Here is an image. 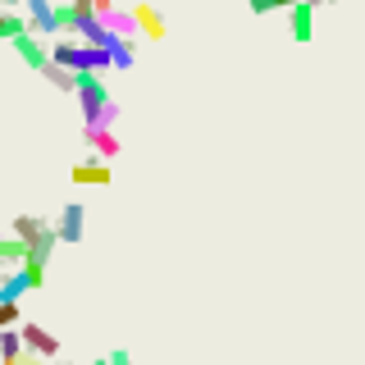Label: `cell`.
I'll return each mask as SVG.
<instances>
[{"instance_id": "cb8c5ba5", "label": "cell", "mask_w": 365, "mask_h": 365, "mask_svg": "<svg viewBox=\"0 0 365 365\" xmlns=\"http://www.w3.org/2000/svg\"><path fill=\"white\" fill-rule=\"evenodd\" d=\"M0 237H5V233H0Z\"/></svg>"}, {"instance_id": "8992f818", "label": "cell", "mask_w": 365, "mask_h": 365, "mask_svg": "<svg viewBox=\"0 0 365 365\" xmlns=\"http://www.w3.org/2000/svg\"><path fill=\"white\" fill-rule=\"evenodd\" d=\"M83 220H87V210L78 201H68L60 210V220H55V237L60 242H83Z\"/></svg>"}, {"instance_id": "5bb4252c", "label": "cell", "mask_w": 365, "mask_h": 365, "mask_svg": "<svg viewBox=\"0 0 365 365\" xmlns=\"http://www.w3.org/2000/svg\"><path fill=\"white\" fill-rule=\"evenodd\" d=\"M23 32H28V14H0V41H19Z\"/></svg>"}, {"instance_id": "5b68a950", "label": "cell", "mask_w": 365, "mask_h": 365, "mask_svg": "<svg viewBox=\"0 0 365 365\" xmlns=\"http://www.w3.org/2000/svg\"><path fill=\"white\" fill-rule=\"evenodd\" d=\"M14 51H19V60L28 64V68H37V73H46V68H51V41L32 37V32H23V37L14 41Z\"/></svg>"}, {"instance_id": "7402d4cb", "label": "cell", "mask_w": 365, "mask_h": 365, "mask_svg": "<svg viewBox=\"0 0 365 365\" xmlns=\"http://www.w3.org/2000/svg\"><path fill=\"white\" fill-rule=\"evenodd\" d=\"M0 365H28V361H0Z\"/></svg>"}, {"instance_id": "52a82bcc", "label": "cell", "mask_w": 365, "mask_h": 365, "mask_svg": "<svg viewBox=\"0 0 365 365\" xmlns=\"http://www.w3.org/2000/svg\"><path fill=\"white\" fill-rule=\"evenodd\" d=\"M288 28H292V41H302V46L315 37V5L311 0H302V5L288 9Z\"/></svg>"}, {"instance_id": "9a60e30c", "label": "cell", "mask_w": 365, "mask_h": 365, "mask_svg": "<svg viewBox=\"0 0 365 365\" xmlns=\"http://www.w3.org/2000/svg\"><path fill=\"white\" fill-rule=\"evenodd\" d=\"M46 83H51L55 91H68V96H73V91H78V78L73 73H68V68H60V64H51V68H46Z\"/></svg>"}, {"instance_id": "ba28073f", "label": "cell", "mask_w": 365, "mask_h": 365, "mask_svg": "<svg viewBox=\"0 0 365 365\" xmlns=\"http://www.w3.org/2000/svg\"><path fill=\"white\" fill-rule=\"evenodd\" d=\"M51 233H55V224L41 220V215H19V220H14V237L28 242V247H37L41 237H51Z\"/></svg>"}, {"instance_id": "7c38bea8", "label": "cell", "mask_w": 365, "mask_h": 365, "mask_svg": "<svg viewBox=\"0 0 365 365\" xmlns=\"http://www.w3.org/2000/svg\"><path fill=\"white\" fill-rule=\"evenodd\" d=\"M106 28L114 32V37H123V41H133V37H142V32H137V19H133V9H119V5H114V9H110V19H106Z\"/></svg>"}, {"instance_id": "6da1fadb", "label": "cell", "mask_w": 365, "mask_h": 365, "mask_svg": "<svg viewBox=\"0 0 365 365\" xmlns=\"http://www.w3.org/2000/svg\"><path fill=\"white\" fill-rule=\"evenodd\" d=\"M73 78H78V91H73V96H78V110H83V128H91V123L106 114V106L114 101L110 96V83L101 73H73Z\"/></svg>"}, {"instance_id": "9c48e42d", "label": "cell", "mask_w": 365, "mask_h": 365, "mask_svg": "<svg viewBox=\"0 0 365 365\" xmlns=\"http://www.w3.org/2000/svg\"><path fill=\"white\" fill-rule=\"evenodd\" d=\"M23 292H32L28 274H23V269H0V302H5V306H19Z\"/></svg>"}, {"instance_id": "ac0fdd59", "label": "cell", "mask_w": 365, "mask_h": 365, "mask_svg": "<svg viewBox=\"0 0 365 365\" xmlns=\"http://www.w3.org/2000/svg\"><path fill=\"white\" fill-rule=\"evenodd\" d=\"M9 329H19V306L0 302V334H9Z\"/></svg>"}, {"instance_id": "277c9868", "label": "cell", "mask_w": 365, "mask_h": 365, "mask_svg": "<svg viewBox=\"0 0 365 365\" xmlns=\"http://www.w3.org/2000/svg\"><path fill=\"white\" fill-rule=\"evenodd\" d=\"M133 19H137V32H142L146 41H165L169 23H165V14H160L151 0H137V5H133Z\"/></svg>"}, {"instance_id": "603a6c76", "label": "cell", "mask_w": 365, "mask_h": 365, "mask_svg": "<svg viewBox=\"0 0 365 365\" xmlns=\"http://www.w3.org/2000/svg\"><path fill=\"white\" fill-rule=\"evenodd\" d=\"M87 365H110V356H106V361H87Z\"/></svg>"}, {"instance_id": "3957f363", "label": "cell", "mask_w": 365, "mask_h": 365, "mask_svg": "<svg viewBox=\"0 0 365 365\" xmlns=\"http://www.w3.org/2000/svg\"><path fill=\"white\" fill-rule=\"evenodd\" d=\"M19 338H23L28 361H55L60 356V338H55L51 329H41V324H19Z\"/></svg>"}, {"instance_id": "d6986e66", "label": "cell", "mask_w": 365, "mask_h": 365, "mask_svg": "<svg viewBox=\"0 0 365 365\" xmlns=\"http://www.w3.org/2000/svg\"><path fill=\"white\" fill-rule=\"evenodd\" d=\"M110 365H133V356H128V351L119 347V351H110Z\"/></svg>"}, {"instance_id": "8fae6325", "label": "cell", "mask_w": 365, "mask_h": 365, "mask_svg": "<svg viewBox=\"0 0 365 365\" xmlns=\"http://www.w3.org/2000/svg\"><path fill=\"white\" fill-rule=\"evenodd\" d=\"M23 260H28V242H19L14 233L0 237V269H23Z\"/></svg>"}, {"instance_id": "2e32d148", "label": "cell", "mask_w": 365, "mask_h": 365, "mask_svg": "<svg viewBox=\"0 0 365 365\" xmlns=\"http://www.w3.org/2000/svg\"><path fill=\"white\" fill-rule=\"evenodd\" d=\"M73 9H78V14H91V19L106 23L110 9H114V0H73Z\"/></svg>"}, {"instance_id": "e0dca14e", "label": "cell", "mask_w": 365, "mask_h": 365, "mask_svg": "<svg viewBox=\"0 0 365 365\" xmlns=\"http://www.w3.org/2000/svg\"><path fill=\"white\" fill-rule=\"evenodd\" d=\"M302 0H251V14H274V9H292Z\"/></svg>"}, {"instance_id": "7a4b0ae2", "label": "cell", "mask_w": 365, "mask_h": 365, "mask_svg": "<svg viewBox=\"0 0 365 365\" xmlns=\"http://www.w3.org/2000/svg\"><path fill=\"white\" fill-rule=\"evenodd\" d=\"M55 0H28L23 5V14H28V32L41 41H60V14H55Z\"/></svg>"}, {"instance_id": "ffe728a7", "label": "cell", "mask_w": 365, "mask_h": 365, "mask_svg": "<svg viewBox=\"0 0 365 365\" xmlns=\"http://www.w3.org/2000/svg\"><path fill=\"white\" fill-rule=\"evenodd\" d=\"M19 5H28V0H0V14H14Z\"/></svg>"}, {"instance_id": "44dd1931", "label": "cell", "mask_w": 365, "mask_h": 365, "mask_svg": "<svg viewBox=\"0 0 365 365\" xmlns=\"http://www.w3.org/2000/svg\"><path fill=\"white\" fill-rule=\"evenodd\" d=\"M311 5H315V9H319V5H334V0H311Z\"/></svg>"}, {"instance_id": "30bf717a", "label": "cell", "mask_w": 365, "mask_h": 365, "mask_svg": "<svg viewBox=\"0 0 365 365\" xmlns=\"http://www.w3.org/2000/svg\"><path fill=\"white\" fill-rule=\"evenodd\" d=\"M83 137H87V151H91V160H101V165H110V160L123 151V142H119L114 133H87V128H83Z\"/></svg>"}, {"instance_id": "4fadbf2b", "label": "cell", "mask_w": 365, "mask_h": 365, "mask_svg": "<svg viewBox=\"0 0 365 365\" xmlns=\"http://www.w3.org/2000/svg\"><path fill=\"white\" fill-rule=\"evenodd\" d=\"M73 182L106 187V182H110V165H101V160H83V165H73Z\"/></svg>"}]
</instances>
